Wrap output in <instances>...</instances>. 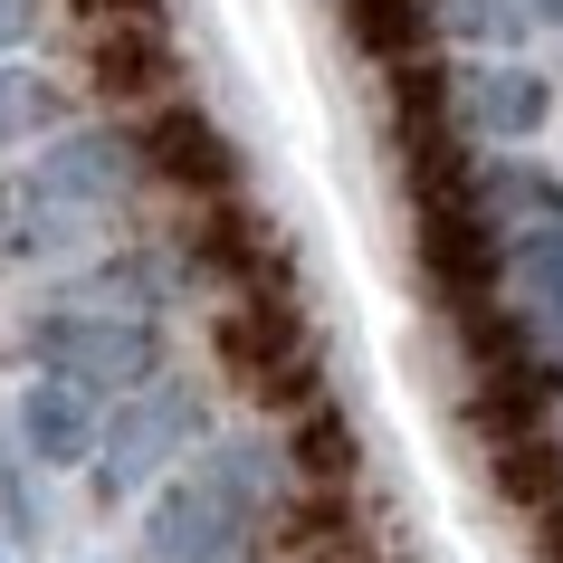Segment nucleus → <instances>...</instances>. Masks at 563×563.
I'll use <instances>...</instances> for the list:
<instances>
[{"instance_id":"obj_7","label":"nucleus","mask_w":563,"mask_h":563,"mask_svg":"<svg viewBox=\"0 0 563 563\" xmlns=\"http://www.w3.org/2000/svg\"><path fill=\"white\" fill-rule=\"evenodd\" d=\"M30 10H38V0H0V48H10V38L30 30Z\"/></svg>"},{"instance_id":"obj_4","label":"nucleus","mask_w":563,"mask_h":563,"mask_svg":"<svg viewBox=\"0 0 563 563\" xmlns=\"http://www.w3.org/2000/svg\"><path fill=\"white\" fill-rule=\"evenodd\" d=\"M30 440L48 449V459H77V449H87V420H77L67 391H38V401H30Z\"/></svg>"},{"instance_id":"obj_6","label":"nucleus","mask_w":563,"mask_h":563,"mask_svg":"<svg viewBox=\"0 0 563 563\" xmlns=\"http://www.w3.org/2000/svg\"><path fill=\"white\" fill-rule=\"evenodd\" d=\"M30 106H48V96H38L30 77H0V134H10V124H30Z\"/></svg>"},{"instance_id":"obj_5","label":"nucleus","mask_w":563,"mask_h":563,"mask_svg":"<svg viewBox=\"0 0 563 563\" xmlns=\"http://www.w3.org/2000/svg\"><path fill=\"white\" fill-rule=\"evenodd\" d=\"M440 20H459L468 38H506V0H440Z\"/></svg>"},{"instance_id":"obj_2","label":"nucleus","mask_w":563,"mask_h":563,"mask_svg":"<svg viewBox=\"0 0 563 563\" xmlns=\"http://www.w3.org/2000/svg\"><path fill=\"white\" fill-rule=\"evenodd\" d=\"M153 163H163V173L181 181V191H220V181H230V153H220V134H210L201 115H153Z\"/></svg>"},{"instance_id":"obj_8","label":"nucleus","mask_w":563,"mask_h":563,"mask_svg":"<svg viewBox=\"0 0 563 563\" xmlns=\"http://www.w3.org/2000/svg\"><path fill=\"white\" fill-rule=\"evenodd\" d=\"M554 554H563V526H554Z\"/></svg>"},{"instance_id":"obj_1","label":"nucleus","mask_w":563,"mask_h":563,"mask_svg":"<svg viewBox=\"0 0 563 563\" xmlns=\"http://www.w3.org/2000/svg\"><path fill=\"white\" fill-rule=\"evenodd\" d=\"M96 67H106L115 96H134L153 67H163V20H153L144 0H134V10H96Z\"/></svg>"},{"instance_id":"obj_3","label":"nucleus","mask_w":563,"mask_h":563,"mask_svg":"<svg viewBox=\"0 0 563 563\" xmlns=\"http://www.w3.org/2000/svg\"><path fill=\"white\" fill-rule=\"evenodd\" d=\"M420 20H430V0H354V38H363V48H383V58L411 48Z\"/></svg>"}]
</instances>
